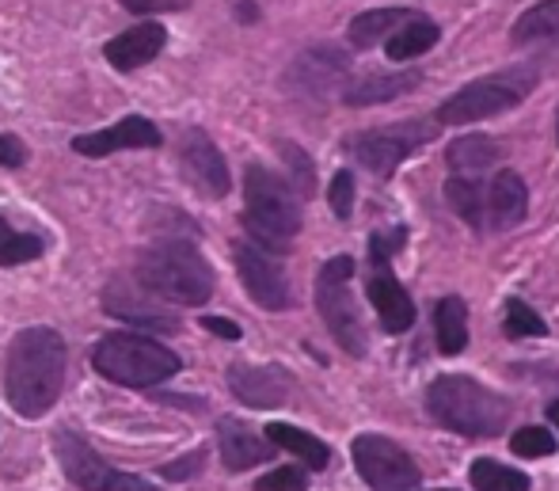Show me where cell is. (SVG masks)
I'll use <instances>...</instances> for the list:
<instances>
[{"label":"cell","mask_w":559,"mask_h":491,"mask_svg":"<svg viewBox=\"0 0 559 491\" xmlns=\"http://www.w3.org/2000/svg\"><path fill=\"white\" fill-rule=\"evenodd\" d=\"M548 324L537 316V308H530L525 301L510 297L507 301V336L510 339H525V336H545Z\"/></svg>","instance_id":"4dcf8cb0"},{"label":"cell","mask_w":559,"mask_h":491,"mask_svg":"<svg viewBox=\"0 0 559 491\" xmlns=\"http://www.w3.org/2000/svg\"><path fill=\"white\" fill-rule=\"evenodd\" d=\"M202 328L206 331H214V336H222V339H240V324H233V320H225V316H202Z\"/></svg>","instance_id":"f35d334b"},{"label":"cell","mask_w":559,"mask_h":491,"mask_svg":"<svg viewBox=\"0 0 559 491\" xmlns=\"http://www.w3.org/2000/svg\"><path fill=\"white\" fill-rule=\"evenodd\" d=\"M217 446H222L225 469H233V472H243L259 461H271V454H274L271 439L255 434L248 423H240V419H233V416H225L222 423H217Z\"/></svg>","instance_id":"e0dca14e"},{"label":"cell","mask_w":559,"mask_h":491,"mask_svg":"<svg viewBox=\"0 0 559 491\" xmlns=\"http://www.w3.org/2000/svg\"><path fill=\"white\" fill-rule=\"evenodd\" d=\"M228 389L248 408H282L294 393V377L282 366H233Z\"/></svg>","instance_id":"5bb4252c"},{"label":"cell","mask_w":559,"mask_h":491,"mask_svg":"<svg viewBox=\"0 0 559 491\" xmlns=\"http://www.w3.org/2000/svg\"><path fill=\"white\" fill-rule=\"evenodd\" d=\"M289 187L294 184L266 172L263 164H251L243 172V202H248L243 229L266 252H289V241L301 229V206H297V195Z\"/></svg>","instance_id":"277c9868"},{"label":"cell","mask_w":559,"mask_h":491,"mask_svg":"<svg viewBox=\"0 0 559 491\" xmlns=\"http://www.w3.org/2000/svg\"><path fill=\"white\" fill-rule=\"evenodd\" d=\"M233 259H236V271H240V282L248 290V297L255 305H263L266 313H282L289 308V282H286V271L274 256H266V248H259L255 241H240L233 248Z\"/></svg>","instance_id":"7c38bea8"},{"label":"cell","mask_w":559,"mask_h":491,"mask_svg":"<svg viewBox=\"0 0 559 491\" xmlns=\"http://www.w3.org/2000/svg\"><path fill=\"white\" fill-rule=\"evenodd\" d=\"M43 241L31 233H15L4 218H0V267H20V264H31V259L43 256Z\"/></svg>","instance_id":"f546056e"},{"label":"cell","mask_w":559,"mask_h":491,"mask_svg":"<svg viewBox=\"0 0 559 491\" xmlns=\"http://www.w3.org/2000/svg\"><path fill=\"white\" fill-rule=\"evenodd\" d=\"M126 12H138V15H148V12H179L187 8L191 0H118Z\"/></svg>","instance_id":"8d00e7d4"},{"label":"cell","mask_w":559,"mask_h":491,"mask_svg":"<svg viewBox=\"0 0 559 491\" xmlns=\"http://www.w3.org/2000/svg\"><path fill=\"white\" fill-rule=\"evenodd\" d=\"M104 305H107V313L118 316V320H130V324H141V328H156V331H171L176 328V316H164L156 305H141V301H133L130 297V290L118 282V287H107V294H104Z\"/></svg>","instance_id":"cb8c5ba5"},{"label":"cell","mask_w":559,"mask_h":491,"mask_svg":"<svg viewBox=\"0 0 559 491\" xmlns=\"http://www.w3.org/2000/svg\"><path fill=\"white\" fill-rule=\"evenodd\" d=\"M23 161H27V145L20 138H12V133H0V164L4 168H20Z\"/></svg>","instance_id":"74e56055"},{"label":"cell","mask_w":559,"mask_h":491,"mask_svg":"<svg viewBox=\"0 0 559 491\" xmlns=\"http://www.w3.org/2000/svg\"><path fill=\"white\" fill-rule=\"evenodd\" d=\"M305 488H309V477H305V469H297V465H282V469L259 477V484H255V491H305Z\"/></svg>","instance_id":"836d02e7"},{"label":"cell","mask_w":559,"mask_h":491,"mask_svg":"<svg viewBox=\"0 0 559 491\" xmlns=\"http://www.w3.org/2000/svg\"><path fill=\"white\" fill-rule=\"evenodd\" d=\"M282 161L289 164V176H294V187L301 195H312V187H317V172H312V161L305 156L301 145H294V141H282Z\"/></svg>","instance_id":"d6a6232c"},{"label":"cell","mask_w":559,"mask_h":491,"mask_svg":"<svg viewBox=\"0 0 559 491\" xmlns=\"http://www.w3.org/2000/svg\"><path fill=\"white\" fill-rule=\"evenodd\" d=\"M156 145H160V130H156V122H148L141 115L122 118V122L107 126V130L73 138V149L81 156H111L118 149H156Z\"/></svg>","instance_id":"9a60e30c"},{"label":"cell","mask_w":559,"mask_h":491,"mask_svg":"<svg viewBox=\"0 0 559 491\" xmlns=\"http://www.w3.org/2000/svg\"><path fill=\"white\" fill-rule=\"evenodd\" d=\"M438 23H430V20H407L404 27L396 31V35L389 38V58L392 61H412V58H419V54H427L430 46L438 43Z\"/></svg>","instance_id":"4316f807"},{"label":"cell","mask_w":559,"mask_h":491,"mask_svg":"<svg viewBox=\"0 0 559 491\" xmlns=\"http://www.w3.org/2000/svg\"><path fill=\"white\" fill-rule=\"evenodd\" d=\"M202 465H206V449H194V454H187V457H179L176 465H164L160 469V477L164 480H191V477H199L202 472Z\"/></svg>","instance_id":"d590c367"},{"label":"cell","mask_w":559,"mask_h":491,"mask_svg":"<svg viewBox=\"0 0 559 491\" xmlns=\"http://www.w3.org/2000/svg\"><path fill=\"white\" fill-rule=\"evenodd\" d=\"M350 279H354L350 256L328 259L317 279V305H320V316H324L328 331L335 336V343L343 347L346 354H358L361 359V354H366V324H361L358 305H354Z\"/></svg>","instance_id":"52a82bcc"},{"label":"cell","mask_w":559,"mask_h":491,"mask_svg":"<svg viewBox=\"0 0 559 491\" xmlns=\"http://www.w3.org/2000/svg\"><path fill=\"white\" fill-rule=\"evenodd\" d=\"M556 138H559V118H556Z\"/></svg>","instance_id":"60d3db41"},{"label":"cell","mask_w":559,"mask_h":491,"mask_svg":"<svg viewBox=\"0 0 559 491\" xmlns=\"http://www.w3.org/2000/svg\"><path fill=\"white\" fill-rule=\"evenodd\" d=\"M92 366L115 385H130V389H153V385L168 382L183 370L179 354L171 347L156 343L148 336H133V331H118L96 343L92 351Z\"/></svg>","instance_id":"5b68a950"},{"label":"cell","mask_w":559,"mask_h":491,"mask_svg":"<svg viewBox=\"0 0 559 491\" xmlns=\"http://www.w3.org/2000/svg\"><path fill=\"white\" fill-rule=\"evenodd\" d=\"M435 331H438V351L461 354L468 347V305L461 297H442L435 308Z\"/></svg>","instance_id":"484cf974"},{"label":"cell","mask_w":559,"mask_h":491,"mask_svg":"<svg viewBox=\"0 0 559 491\" xmlns=\"http://www.w3.org/2000/svg\"><path fill=\"white\" fill-rule=\"evenodd\" d=\"M533 84H537V77L525 73V69H510V73L464 84L461 92H453L438 107V126H472V122H484V118L502 115V110L518 107V103L530 96Z\"/></svg>","instance_id":"8992f818"},{"label":"cell","mask_w":559,"mask_h":491,"mask_svg":"<svg viewBox=\"0 0 559 491\" xmlns=\"http://www.w3.org/2000/svg\"><path fill=\"white\" fill-rule=\"evenodd\" d=\"M164 27L160 23H141V27L126 31V35L111 38V43L104 46L107 61H111L115 69H122V73H130V69L145 66V61H153L156 54L164 50Z\"/></svg>","instance_id":"d6986e66"},{"label":"cell","mask_w":559,"mask_h":491,"mask_svg":"<svg viewBox=\"0 0 559 491\" xmlns=\"http://www.w3.org/2000/svg\"><path fill=\"white\" fill-rule=\"evenodd\" d=\"M514 46H559V0H540L514 23Z\"/></svg>","instance_id":"7402d4cb"},{"label":"cell","mask_w":559,"mask_h":491,"mask_svg":"<svg viewBox=\"0 0 559 491\" xmlns=\"http://www.w3.org/2000/svg\"><path fill=\"white\" fill-rule=\"evenodd\" d=\"M442 491H456V488H442Z\"/></svg>","instance_id":"b9f144b4"},{"label":"cell","mask_w":559,"mask_h":491,"mask_svg":"<svg viewBox=\"0 0 559 491\" xmlns=\"http://www.w3.org/2000/svg\"><path fill=\"white\" fill-rule=\"evenodd\" d=\"M468 477H472V491H530V477L525 472L491 461V457H479Z\"/></svg>","instance_id":"f1b7e54d"},{"label":"cell","mask_w":559,"mask_h":491,"mask_svg":"<svg viewBox=\"0 0 559 491\" xmlns=\"http://www.w3.org/2000/svg\"><path fill=\"white\" fill-rule=\"evenodd\" d=\"M354 469L361 472L373 491H412L419 484V465L412 461L404 446H396L384 434H358L350 446Z\"/></svg>","instance_id":"9c48e42d"},{"label":"cell","mask_w":559,"mask_h":491,"mask_svg":"<svg viewBox=\"0 0 559 491\" xmlns=\"http://www.w3.org/2000/svg\"><path fill=\"white\" fill-rule=\"evenodd\" d=\"M499 156H502V145L495 138H487V133H461V138H453L445 149V164L456 176H461V172L472 176V172H479V168H491Z\"/></svg>","instance_id":"44dd1931"},{"label":"cell","mask_w":559,"mask_h":491,"mask_svg":"<svg viewBox=\"0 0 559 491\" xmlns=\"http://www.w3.org/2000/svg\"><path fill=\"white\" fill-rule=\"evenodd\" d=\"M138 282L176 305H206L214 297V271L206 256L187 241H164L141 252Z\"/></svg>","instance_id":"7a4b0ae2"},{"label":"cell","mask_w":559,"mask_h":491,"mask_svg":"<svg viewBox=\"0 0 559 491\" xmlns=\"http://www.w3.org/2000/svg\"><path fill=\"white\" fill-rule=\"evenodd\" d=\"M346 69H350V61H346L343 50H335V46H317V50L301 54V58L294 61L289 81L301 92H309V96H328V92L338 89Z\"/></svg>","instance_id":"2e32d148"},{"label":"cell","mask_w":559,"mask_h":491,"mask_svg":"<svg viewBox=\"0 0 559 491\" xmlns=\"http://www.w3.org/2000/svg\"><path fill=\"white\" fill-rule=\"evenodd\" d=\"M179 168H183L187 184L206 198H225L228 187H233V176H228V164L222 156V149L206 138V130L191 126L179 138Z\"/></svg>","instance_id":"4fadbf2b"},{"label":"cell","mask_w":559,"mask_h":491,"mask_svg":"<svg viewBox=\"0 0 559 491\" xmlns=\"http://www.w3.org/2000/svg\"><path fill=\"white\" fill-rule=\"evenodd\" d=\"M548 419H552V423L559 426V400H552V404H548Z\"/></svg>","instance_id":"ab89813d"},{"label":"cell","mask_w":559,"mask_h":491,"mask_svg":"<svg viewBox=\"0 0 559 491\" xmlns=\"http://www.w3.org/2000/svg\"><path fill=\"white\" fill-rule=\"evenodd\" d=\"M510 449H514L518 457H548V454H556V439L545 426H522V431H514V439H510Z\"/></svg>","instance_id":"1f68e13d"},{"label":"cell","mask_w":559,"mask_h":491,"mask_svg":"<svg viewBox=\"0 0 559 491\" xmlns=\"http://www.w3.org/2000/svg\"><path fill=\"white\" fill-rule=\"evenodd\" d=\"M404 241H407V229H396L392 241H384L381 233L369 236L366 290H369V301H373V308H377V320H381V328L392 331V336H404V331L415 324V301L404 287H400L396 274H392V267H389L396 244H404Z\"/></svg>","instance_id":"ba28073f"},{"label":"cell","mask_w":559,"mask_h":491,"mask_svg":"<svg viewBox=\"0 0 559 491\" xmlns=\"http://www.w3.org/2000/svg\"><path fill=\"white\" fill-rule=\"evenodd\" d=\"M445 198L449 206L456 210V218L468 221L472 229H484V218H487V195H484V184L468 176H453L445 184Z\"/></svg>","instance_id":"83f0119b"},{"label":"cell","mask_w":559,"mask_h":491,"mask_svg":"<svg viewBox=\"0 0 559 491\" xmlns=\"http://www.w3.org/2000/svg\"><path fill=\"white\" fill-rule=\"evenodd\" d=\"M419 84V73H373L354 81L350 89H343V103L350 107H373V103H392L396 96H407V92Z\"/></svg>","instance_id":"ffe728a7"},{"label":"cell","mask_w":559,"mask_h":491,"mask_svg":"<svg viewBox=\"0 0 559 491\" xmlns=\"http://www.w3.org/2000/svg\"><path fill=\"white\" fill-rule=\"evenodd\" d=\"M53 454H58L66 477L73 480L81 491H156L153 484H145L141 477H130V472H118L81 434L73 431H58L53 434Z\"/></svg>","instance_id":"30bf717a"},{"label":"cell","mask_w":559,"mask_h":491,"mask_svg":"<svg viewBox=\"0 0 559 491\" xmlns=\"http://www.w3.org/2000/svg\"><path fill=\"white\" fill-rule=\"evenodd\" d=\"M328 202H332L335 218L346 221L354 213V176L350 172H338L332 179V187H328Z\"/></svg>","instance_id":"e575fe53"},{"label":"cell","mask_w":559,"mask_h":491,"mask_svg":"<svg viewBox=\"0 0 559 491\" xmlns=\"http://www.w3.org/2000/svg\"><path fill=\"white\" fill-rule=\"evenodd\" d=\"M530 210V187L518 172H499L487 184V221L491 229H514Z\"/></svg>","instance_id":"ac0fdd59"},{"label":"cell","mask_w":559,"mask_h":491,"mask_svg":"<svg viewBox=\"0 0 559 491\" xmlns=\"http://www.w3.org/2000/svg\"><path fill=\"white\" fill-rule=\"evenodd\" d=\"M438 133L435 122H396L384 130H369L350 138V153L358 156L361 168H369L373 176H392L407 156L419 145H427Z\"/></svg>","instance_id":"8fae6325"},{"label":"cell","mask_w":559,"mask_h":491,"mask_svg":"<svg viewBox=\"0 0 559 491\" xmlns=\"http://www.w3.org/2000/svg\"><path fill=\"white\" fill-rule=\"evenodd\" d=\"M427 411L445 431L464 434V439H495L507 426L510 404L499 393L484 389L479 382L461 374H445L430 385Z\"/></svg>","instance_id":"3957f363"},{"label":"cell","mask_w":559,"mask_h":491,"mask_svg":"<svg viewBox=\"0 0 559 491\" xmlns=\"http://www.w3.org/2000/svg\"><path fill=\"white\" fill-rule=\"evenodd\" d=\"M4 385L15 416L43 419L66 385V339L53 328H23L8 347Z\"/></svg>","instance_id":"6da1fadb"},{"label":"cell","mask_w":559,"mask_h":491,"mask_svg":"<svg viewBox=\"0 0 559 491\" xmlns=\"http://www.w3.org/2000/svg\"><path fill=\"white\" fill-rule=\"evenodd\" d=\"M266 439H271L274 446L297 454L305 465H309V469H317V472L328 469V461H332V449H328V442H320L317 434H309V431H297V426H289V423H271V426H266Z\"/></svg>","instance_id":"d4e9b609"},{"label":"cell","mask_w":559,"mask_h":491,"mask_svg":"<svg viewBox=\"0 0 559 491\" xmlns=\"http://www.w3.org/2000/svg\"><path fill=\"white\" fill-rule=\"evenodd\" d=\"M407 20H415L412 12H404V8H373V12H361L350 20V43L358 46V50H369L373 43H381V38H392L400 27H404Z\"/></svg>","instance_id":"603a6c76"}]
</instances>
